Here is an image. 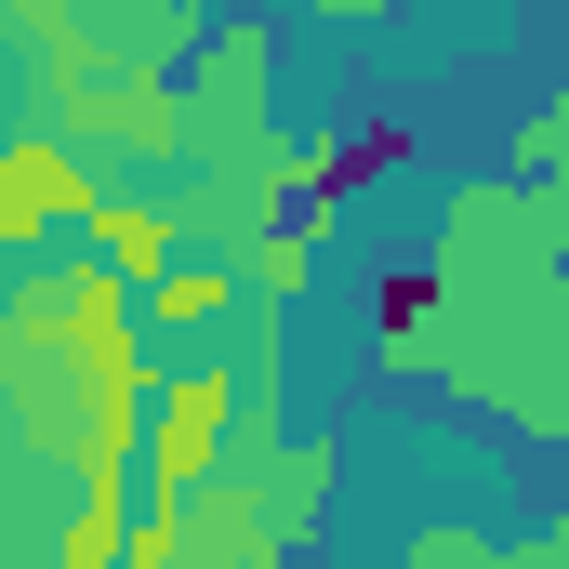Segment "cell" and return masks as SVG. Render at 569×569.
<instances>
[{
	"mask_svg": "<svg viewBox=\"0 0 569 569\" xmlns=\"http://www.w3.org/2000/svg\"><path fill=\"white\" fill-rule=\"evenodd\" d=\"M398 159H411V133H398V120H358V133L331 146V186H385Z\"/></svg>",
	"mask_w": 569,
	"mask_h": 569,
	"instance_id": "6",
	"label": "cell"
},
{
	"mask_svg": "<svg viewBox=\"0 0 569 569\" xmlns=\"http://www.w3.org/2000/svg\"><path fill=\"white\" fill-rule=\"evenodd\" d=\"M569 159V93L557 107H530V120H517V172H557Z\"/></svg>",
	"mask_w": 569,
	"mask_h": 569,
	"instance_id": "8",
	"label": "cell"
},
{
	"mask_svg": "<svg viewBox=\"0 0 569 569\" xmlns=\"http://www.w3.org/2000/svg\"><path fill=\"white\" fill-rule=\"evenodd\" d=\"M186 107H199V146L279 133V120H266V27H212L199 67H186Z\"/></svg>",
	"mask_w": 569,
	"mask_h": 569,
	"instance_id": "3",
	"label": "cell"
},
{
	"mask_svg": "<svg viewBox=\"0 0 569 569\" xmlns=\"http://www.w3.org/2000/svg\"><path fill=\"white\" fill-rule=\"evenodd\" d=\"M517 186H530V226H543V252L569 266V159H557V172H517Z\"/></svg>",
	"mask_w": 569,
	"mask_h": 569,
	"instance_id": "7",
	"label": "cell"
},
{
	"mask_svg": "<svg viewBox=\"0 0 569 569\" xmlns=\"http://www.w3.org/2000/svg\"><path fill=\"white\" fill-rule=\"evenodd\" d=\"M239 252H226V239H186V252H172V266H159V279H146V331H159V345H199V331H226V318H239Z\"/></svg>",
	"mask_w": 569,
	"mask_h": 569,
	"instance_id": "4",
	"label": "cell"
},
{
	"mask_svg": "<svg viewBox=\"0 0 569 569\" xmlns=\"http://www.w3.org/2000/svg\"><path fill=\"white\" fill-rule=\"evenodd\" d=\"M226 437H252V371L159 358V385H146V490H199L226 463Z\"/></svg>",
	"mask_w": 569,
	"mask_h": 569,
	"instance_id": "1",
	"label": "cell"
},
{
	"mask_svg": "<svg viewBox=\"0 0 569 569\" xmlns=\"http://www.w3.org/2000/svg\"><path fill=\"white\" fill-rule=\"evenodd\" d=\"M93 159H80V133H53V120H27V133L0 146V252H40L53 226H80L93 212Z\"/></svg>",
	"mask_w": 569,
	"mask_h": 569,
	"instance_id": "2",
	"label": "cell"
},
{
	"mask_svg": "<svg viewBox=\"0 0 569 569\" xmlns=\"http://www.w3.org/2000/svg\"><path fill=\"white\" fill-rule=\"evenodd\" d=\"M80 239H93V252H107V266H120V279L146 291L159 266H172V252H186V239H199V226H186V199H146V186H93Z\"/></svg>",
	"mask_w": 569,
	"mask_h": 569,
	"instance_id": "5",
	"label": "cell"
}]
</instances>
